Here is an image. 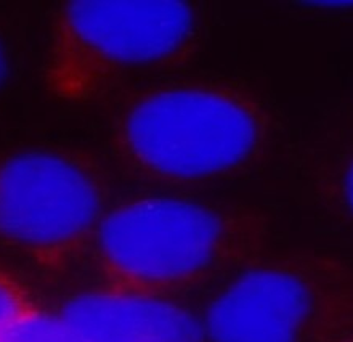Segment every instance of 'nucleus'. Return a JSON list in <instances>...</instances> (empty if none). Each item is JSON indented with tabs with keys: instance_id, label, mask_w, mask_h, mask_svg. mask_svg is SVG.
Returning <instances> with one entry per match:
<instances>
[{
	"instance_id": "9d476101",
	"label": "nucleus",
	"mask_w": 353,
	"mask_h": 342,
	"mask_svg": "<svg viewBox=\"0 0 353 342\" xmlns=\"http://www.w3.org/2000/svg\"><path fill=\"white\" fill-rule=\"evenodd\" d=\"M345 193H347V199H349L350 208L353 209V163L345 177Z\"/></svg>"
},
{
	"instance_id": "f257e3e1",
	"label": "nucleus",
	"mask_w": 353,
	"mask_h": 342,
	"mask_svg": "<svg viewBox=\"0 0 353 342\" xmlns=\"http://www.w3.org/2000/svg\"><path fill=\"white\" fill-rule=\"evenodd\" d=\"M194 26L181 2H74L53 17L42 74L58 99H97L129 72L164 61Z\"/></svg>"
},
{
	"instance_id": "f8f14e48",
	"label": "nucleus",
	"mask_w": 353,
	"mask_h": 342,
	"mask_svg": "<svg viewBox=\"0 0 353 342\" xmlns=\"http://www.w3.org/2000/svg\"><path fill=\"white\" fill-rule=\"evenodd\" d=\"M350 342H353V341H350Z\"/></svg>"
},
{
	"instance_id": "39448f33",
	"label": "nucleus",
	"mask_w": 353,
	"mask_h": 342,
	"mask_svg": "<svg viewBox=\"0 0 353 342\" xmlns=\"http://www.w3.org/2000/svg\"><path fill=\"white\" fill-rule=\"evenodd\" d=\"M310 310V294L291 273L248 272L209 307V342H296Z\"/></svg>"
},
{
	"instance_id": "9b49d317",
	"label": "nucleus",
	"mask_w": 353,
	"mask_h": 342,
	"mask_svg": "<svg viewBox=\"0 0 353 342\" xmlns=\"http://www.w3.org/2000/svg\"><path fill=\"white\" fill-rule=\"evenodd\" d=\"M313 7H325V8H350L353 2H326V3H313Z\"/></svg>"
},
{
	"instance_id": "423d86ee",
	"label": "nucleus",
	"mask_w": 353,
	"mask_h": 342,
	"mask_svg": "<svg viewBox=\"0 0 353 342\" xmlns=\"http://www.w3.org/2000/svg\"><path fill=\"white\" fill-rule=\"evenodd\" d=\"M58 315L85 342H209L204 325L164 297L92 291L63 302Z\"/></svg>"
},
{
	"instance_id": "7ed1b4c3",
	"label": "nucleus",
	"mask_w": 353,
	"mask_h": 342,
	"mask_svg": "<svg viewBox=\"0 0 353 342\" xmlns=\"http://www.w3.org/2000/svg\"><path fill=\"white\" fill-rule=\"evenodd\" d=\"M125 153L148 172L203 179L243 163L257 143V124L236 100L198 89L145 97L122 119Z\"/></svg>"
},
{
	"instance_id": "6e6552de",
	"label": "nucleus",
	"mask_w": 353,
	"mask_h": 342,
	"mask_svg": "<svg viewBox=\"0 0 353 342\" xmlns=\"http://www.w3.org/2000/svg\"><path fill=\"white\" fill-rule=\"evenodd\" d=\"M42 310L26 288L12 276L0 273V330Z\"/></svg>"
},
{
	"instance_id": "0eeeda50",
	"label": "nucleus",
	"mask_w": 353,
	"mask_h": 342,
	"mask_svg": "<svg viewBox=\"0 0 353 342\" xmlns=\"http://www.w3.org/2000/svg\"><path fill=\"white\" fill-rule=\"evenodd\" d=\"M0 342H85L60 319L39 310L0 330Z\"/></svg>"
},
{
	"instance_id": "1a4fd4ad",
	"label": "nucleus",
	"mask_w": 353,
	"mask_h": 342,
	"mask_svg": "<svg viewBox=\"0 0 353 342\" xmlns=\"http://www.w3.org/2000/svg\"><path fill=\"white\" fill-rule=\"evenodd\" d=\"M7 77H8V57L3 46L0 43V87L3 86V82L7 81Z\"/></svg>"
},
{
	"instance_id": "20e7f679",
	"label": "nucleus",
	"mask_w": 353,
	"mask_h": 342,
	"mask_svg": "<svg viewBox=\"0 0 353 342\" xmlns=\"http://www.w3.org/2000/svg\"><path fill=\"white\" fill-rule=\"evenodd\" d=\"M103 219V190L65 156L24 151L0 156V239L31 252L82 241Z\"/></svg>"
},
{
	"instance_id": "f03ea898",
	"label": "nucleus",
	"mask_w": 353,
	"mask_h": 342,
	"mask_svg": "<svg viewBox=\"0 0 353 342\" xmlns=\"http://www.w3.org/2000/svg\"><path fill=\"white\" fill-rule=\"evenodd\" d=\"M225 223L199 204L146 198L103 216L93 252L108 290L163 297L204 273L222 252Z\"/></svg>"
}]
</instances>
